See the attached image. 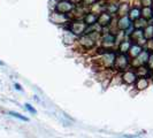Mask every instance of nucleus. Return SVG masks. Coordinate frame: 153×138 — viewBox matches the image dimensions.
<instances>
[{"label": "nucleus", "instance_id": "12", "mask_svg": "<svg viewBox=\"0 0 153 138\" xmlns=\"http://www.w3.org/2000/svg\"><path fill=\"white\" fill-rule=\"evenodd\" d=\"M98 21V14H94V13H88L84 16V22L88 25H92L94 23H97Z\"/></svg>", "mask_w": 153, "mask_h": 138}, {"label": "nucleus", "instance_id": "21", "mask_svg": "<svg viewBox=\"0 0 153 138\" xmlns=\"http://www.w3.org/2000/svg\"><path fill=\"white\" fill-rule=\"evenodd\" d=\"M4 65H5L4 62H2V61H0V66H4Z\"/></svg>", "mask_w": 153, "mask_h": 138}, {"label": "nucleus", "instance_id": "5", "mask_svg": "<svg viewBox=\"0 0 153 138\" xmlns=\"http://www.w3.org/2000/svg\"><path fill=\"white\" fill-rule=\"evenodd\" d=\"M112 22V14H109L108 12H104V13H100L98 15V21L97 23L99 24L101 28H106L107 25H109Z\"/></svg>", "mask_w": 153, "mask_h": 138}, {"label": "nucleus", "instance_id": "19", "mask_svg": "<svg viewBox=\"0 0 153 138\" xmlns=\"http://www.w3.org/2000/svg\"><path fill=\"white\" fill-rule=\"evenodd\" d=\"M147 63H150L151 68L153 69V53L150 54V59H149V62H147Z\"/></svg>", "mask_w": 153, "mask_h": 138}, {"label": "nucleus", "instance_id": "20", "mask_svg": "<svg viewBox=\"0 0 153 138\" xmlns=\"http://www.w3.org/2000/svg\"><path fill=\"white\" fill-rule=\"evenodd\" d=\"M14 86H15V89L17 90V91H22V88H21V85L19 84V83H15Z\"/></svg>", "mask_w": 153, "mask_h": 138}, {"label": "nucleus", "instance_id": "1", "mask_svg": "<svg viewBox=\"0 0 153 138\" xmlns=\"http://www.w3.org/2000/svg\"><path fill=\"white\" fill-rule=\"evenodd\" d=\"M129 55L127 53H120L116 54V58H115L114 62V67L117 70H127L129 67Z\"/></svg>", "mask_w": 153, "mask_h": 138}, {"label": "nucleus", "instance_id": "7", "mask_svg": "<svg viewBox=\"0 0 153 138\" xmlns=\"http://www.w3.org/2000/svg\"><path fill=\"white\" fill-rule=\"evenodd\" d=\"M150 54L151 53L149 52V50H143V51L135 58V59H136V63H137V65H140V66L146 65V63L149 62V59H150Z\"/></svg>", "mask_w": 153, "mask_h": 138}, {"label": "nucleus", "instance_id": "14", "mask_svg": "<svg viewBox=\"0 0 153 138\" xmlns=\"http://www.w3.org/2000/svg\"><path fill=\"white\" fill-rule=\"evenodd\" d=\"M142 16L145 19V20H149L153 16V8L152 7H144L143 10H142Z\"/></svg>", "mask_w": 153, "mask_h": 138}, {"label": "nucleus", "instance_id": "2", "mask_svg": "<svg viewBox=\"0 0 153 138\" xmlns=\"http://www.w3.org/2000/svg\"><path fill=\"white\" fill-rule=\"evenodd\" d=\"M75 8H76V5L73 4L70 0H61L56 5V12H59L61 14H67L68 15L69 13H71Z\"/></svg>", "mask_w": 153, "mask_h": 138}, {"label": "nucleus", "instance_id": "15", "mask_svg": "<svg viewBox=\"0 0 153 138\" xmlns=\"http://www.w3.org/2000/svg\"><path fill=\"white\" fill-rule=\"evenodd\" d=\"M9 115H12L13 117H16V119H19L21 121H25V122L29 121V119L27 116H23V115H21L20 113H16V112H9Z\"/></svg>", "mask_w": 153, "mask_h": 138}, {"label": "nucleus", "instance_id": "11", "mask_svg": "<svg viewBox=\"0 0 153 138\" xmlns=\"http://www.w3.org/2000/svg\"><path fill=\"white\" fill-rule=\"evenodd\" d=\"M135 85L138 90H144L149 86V81L146 79V77H137Z\"/></svg>", "mask_w": 153, "mask_h": 138}, {"label": "nucleus", "instance_id": "6", "mask_svg": "<svg viewBox=\"0 0 153 138\" xmlns=\"http://www.w3.org/2000/svg\"><path fill=\"white\" fill-rule=\"evenodd\" d=\"M134 25V23L132 21L130 20V17L127 15H123L121 16L120 19H119V22H117V28L120 29V30L122 31H126L127 29H129L130 27Z\"/></svg>", "mask_w": 153, "mask_h": 138}, {"label": "nucleus", "instance_id": "4", "mask_svg": "<svg viewBox=\"0 0 153 138\" xmlns=\"http://www.w3.org/2000/svg\"><path fill=\"white\" fill-rule=\"evenodd\" d=\"M136 79H137V73L134 70H126L122 74V81L126 84H135Z\"/></svg>", "mask_w": 153, "mask_h": 138}, {"label": "nucleus", "instance_id": "16", "mask_svg": "<svg viewBox=\"0 0 153 138\" xmlns=\"http://www.w3.org/2000/svg\"><path fill=\"white\" fill-rule=\"evenodd\" d=\"M24 107H25V109H27L28 112H30L31 114H37V111L32 107L30 104H25V105H24Z\"/></svg>", "mask_w": 153, "mask_h": 138}, {"label": "nucleus", "instance_id": "8", "mask_svg": "<svg viewBox=\"0 0 153 138\" xmlns=\"http://www.w3.org/2000/svg\"><path fill=\"white\" fill-rule=\"evenodd\" d=\"M51 20H52V22L55 23V24H62V23L68 21V16H67V14H61V13H59V12H55V13H53L52 16H51Z\"/></svg>", "mask_w": 153, "mask_h": 138}, {"label": "nucleus", "instance_id": "13", "mask_svg": "<svg viewBox=\"0 0 153 138\" xmlns=\"http://www.w3.org/2000/svg\"><path fill=\"white\" fill-rule=\"evenodd\" d=\"M129 17H130V20L131 21H136V20H138L139 17H142V12H140V9L137 7H135V8H131L130 10H129Z\"/></svg>", "mask_w": 153, "mask_h": 138}, {"label": "nucleus", "instance_id": "3", "mask_svg": "<svg viewBox=\"0 0 153 138\" xmlns=\"http://www.w3.org/2000/svg\"><path fill=\"white\" fill-rule=\"evenodd\" d=\"M86 28H88V24L84 21H77V22H74L70 24L69 30L71 32H74L76 36H79V35H83L86 31Z\"/></svg>", "mask_w": 153, "mask_h": 138}, {"label": "nucleus", "instance_id": "17", "mask_svg": "<svg viewBox=\"0 0 153 138\" xmlns=\"http://www.w3.org/2000/svg\"><path fill=\"white\" fill-rule=\"evenodd\" d=\"M142 5L143 7H152L153 0H142Z\"/></svg>", "mask_w": 153, "mask_h": 138}, {"label": "nucleus", "instance_id": "10", "mask_svg": "<svg viewBox=\"0 0 153 138\" xmlns=\"http://www.w3.org/2000/svg\"><path fill=\"white\" fill-rule=\"evenodd\" d=\"M131 40L130 39H123L122 42L120 43V46H119V51H120V53H128V51H129V48H130L131 46Z\"/></svg>", "mask_w": 153, "mask_h": 138}, {"label": "nucleus", "instance_id": "18", "mask_svg": "<svg viewBox=\"0 0 153 138\" xmlns=\"http://www.w3.org/2000/svg\"><path fill=\"white\" fill-rule=\"evenodd\" d=\"M94 1H96V0H82V2H83L84 5H89V6L92 5V4H94Z\"/></svg>", "mask_w": 153, "mask_h": 138}, {"label": "nucleus", "instance_id": "9", "mask_svg": "<svg viewBox=\"0 0 153 138\" xmlns=\"http://www.w3.org/2000/svg\"><path fill=\"white\" fill-rule=\"evenodd\" d=\"M143 51V48H142V45H139L137 43H135V44H131L130 48H129V51H128V53L130 54L131 58H136L138 54L140 53Z\"/></svg>", "mask_w": 153, "mask_h": 138}]
</instances>
